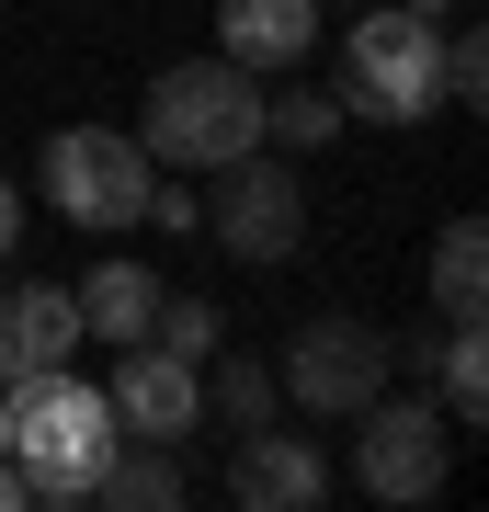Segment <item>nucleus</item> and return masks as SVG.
<instances>
[{
  "label": "nucleus",
  "instance_id": "obj_1",
  "mask_svg": "<svg viewBox=\"0 0 489 512\" xmlns=\"http://www.w3.org/2000/svg\"><path fill=\"white\" fill-rule=\"evenodd\" d=\"M137 148H148V171H182V183L228 171L239 148H262V69H239L228 46L217 57H171V69L148 80Z\"/></svg>",
  "mask_w": 489,
  "mask_h": 512
},
{
  "label": "nucleus",
  "instance_id": "obj_2",
  "mask_svg": "<svg viewBox=\"0 0 489 512\" xmlns=\"http://www.w3.org/2000/svg\"><path fill=\"white\" fill-rule=\"evenodd\" d=\"M114 399L103 387H80L69 365L46 376H0V456L23 467V490L35 501H91V478L114 467Z\"/></svg>",
  "mask_w": 489,
  "mask_h": 512
},
{
  "label": "nucleus",
  "instance_id": "obj_3",
  "mask_svg": "<svg viewBox=\"0 0 489 512\" xmlns=\"http://www.w3.org/2000/svg\"><path fill=\"white\" fill-rule=\"evenodd\" d=\"M330 92H342V114H364V126H421V114H444V23L399 12V0L353 12Z\"/></svg>",
  "mask_w": 489,
  "mask_h": 512
},
{
  "label": "nucleus",
  "instance_id": "obj_4",
  "mask_svg": "<svg viewBox=\"0 0 489 512\" xmlns=\"http://www.w3.org/2000/svg\"><path fill=\"white\" fill-rule=\"evenodd\" d=\"M46 205L69 228H91V239L137 228L148 217V148L126 126H57L46 137Z\"/></svg>",
  "mask_w": 489,
  "mask_h": 512
},
{
  "label": "nucleus",
  "instance_id": "obj_5",
  "mask_svg": "<svg viewBox=\"0 0 489 512\" xmlns=\"http://www.w3.org/2000/svg\"><path fill=\"white\" fill-rule=\"evenodd\" d=\"M387 365H399V342H387L376 319H342V308H319V319L285 342L273 387H285V399L308 410V421H353V410L387 387Z\"/></svg>",
  "mask_w": 489,
  "mask_h": 512
},
{
  "label": "nucleus",
  "instance_id": "obj_6",
  "mask_svg": "<svg viewBox=\"0 0 489 512\" xmlns=\"http://www.w3.org/2000/svg\"><path fill=\"white\" fill-rule=\"evenodd\" d=\"M205 228H217L228 262H285L296 239H308V183H296V160H262V148H239L228 171H205Z\"/></svg>",
  "mask_w": 489,
  "mask_h": 512
},
{
  "label": "nucleus",
  "instance_id": "obj_7",
  "mask_svg": "<svg viewBox=\"0 0 489 512\" xmlns=\"http://www.w3.org/2000/svg\"><path fill=\"white\" fill-rule=\"evenodd\" d=\"M444 456H455V421L433 399H387V387H376V399L353 410V478L376 501H399V512L433 501L444 490Z\"/></svg>",
  "mask_w": 489,
  "mask_h": 512
},
{
  "label": "nucleus",
  "instance_id": "obj_8",
  "mask_svg": "<svg viewBox=\"0 0 489 512\" xmlns=\"http://www.w3.org/2000/svg\"><path fill=\"white\" fill-rule=\"evenodd\" d=\"M114 433L126 444H182L205 421V365H182V353H160V342H126V365H114Z\"/></svg>",
  "mask_w": 489,
  "mask_h": 512
},
{
  "label": "nucleus",
  "instance_id": "obj_9",
  "mask_svg": "<svg viewBox=\"0 0 489 512\" xmlns=\"http://www.w3.org/2000/svg\"><path fill=\"white\" fill-rule=\"evenodd\" d=\"M228 490H239V512H308V501H330V456L308 433H285V421H251Z\"/></svg>",
  "mask_w": 489,
  "mask_h": 512
},
{
  "label": "nucleus",
  "instance_id": "obj_10",
  "mask_svg": "<svg viewBox=\"0 0 489 512\" xmlns=\"http://www.w3.org/2000/svg\"><path fill=\"white\" fill-rule=\"evenodd\" d=\"M80 353V296L69 285H23L0 296V376H46Z\"/></svg>",
  "mask_w": 489,
  "mask_h": 512
},
{
  "label": "nucleus",
  "instance_id": "obj_11",
  "mask_svg": "<svg viewBox=\"0 0 489 512\" xmlns=\"http://www.w3.org/2000/svg\"><path fill=\"white\" fill-rule=\"evenodd\" d=\"M217 46L239 69H296L319 46V0H217Z\"/></svg>",
  "mask_w": 489,
  "mask_h": 512
},
{
  "label": "nucleus",
  "instance_id": "obj_12",
  "mask_svg": "<svg viewBox=\"0 0 489 512\" xmlns=\"http://www.w3.org/2000/svg\"><path fill=\"white\" fill-rule=\"evenodd\" d=\"M69 296H80V342H114V353L148 342V319H160V274H148V262H126V251L91 262Z\"/></svg>",
  "mask_w": 489,
  "mask_h": 512
},
{
  "label": "nucleus",
  "instance_id": "obj_13",
  "mask_svg": "<svg viewBox=\"0 0 489 512\" xmlns=\"http://www.w3.org/2000/svg\"><path fill=\"white\" fill-rule=\"evenodd\" d=\"M478 308H489V228L455 217L444 251H433V319L444 330H478Z\"/></svg>",
  "mask_w": 489,
  "mask_h": 512
},
{
  "label": "nucleus",
  "instance_id": "obj_14",
  "mask_svg": "<svg viewBox=\"0 0 489 512\" xmlns=\"http://www.w3.org/2000/svg\"><path fill=\"white\" fill-rule=\"evenodd\" d=\"M91 501H114V512H182V456L171 444H114V467L91 478Z\"/></svg>",
  "mask_w": 489,
  "mask_h": 512
},
{
  "label": "nucleus",
  "instance_id": "obj_15",
  "mask_svg": "<svg viewBox=\"0 0 489 512\" xmlns=\"http://www.w3.org/2000/svg\"><path fill=\"white\" fill-rule=\"evenodd\" d=\"M353 114L342 92H319V80H285V92H262V148H330Z\"/></svg>",
  "mask_w": 489,
  "mask_h": 512
},
{
  "label": "nucleus",
  "instance_id": "obj_16",
  "mask_svg": "<svg viewBox=\"0 0 489 512\" xmlns=\"http://www.w3.org/2000/svg\"><path fill=\"white\" fill-rule=\"evenodd\" d=\"M205 365H217V353H205ZM205 410L251 433V421H273V410H285V387H273V365H262V353H228V365H217V387H205Z\"/></svg>",
  "mask_w": 489,
  "mask_h": 512
},
{
  "label": "nucleus",
  "instance_id": "obj_17",
  "mask_svg": "<svg viewBox=\"0 0 489 512\" xmlns=\"http://www.w3.org/2000/svg\"><path fill=\"white\" fill-rule=\"evenodd\" d=\"M433 410H444V421H478V410H489V353H478V330H444V353H433Z\"/></svg>",
  "mask_w": 489,
  "mask_h": 512
},
{
  "label": "nucleus",
  "instance_id": "obj_18",
  "mask_svg": "<svg viewBox=\"0 0 489 512\" xmlns=\"http://www.w3.org/2000/svg\"><path fill=\"white\" fill-rule=\"evenodd\" d=\"M148 342H160V353H182V365H205V353L228 342V319L205 308V296H160V319H148Z\"/></svg>",
  "mask_w": 489,
  "mask_h": 512
},
{
  "label": "nucleus",
  "instance_id": "obj_19",
  "mask_svg": "<svg viewBox=\"0 0 489 512\" xmlns=\"http://www.w3.org/2000/svg\"><path fill=\"white\" fill-rule=\"evenodd\" d=\"M478 92H489V35L455 23V35H444V103H478Z\"/></svg>",
  "mask_w": 489,
  "mask_h": 512
},
{
  "label": "nucleus",
  "instance_id": "obj_20",
  "mask_svg": "<svg viewBox=\"0 0 489 512\" xmlns=\"http://www.w3.org/2000/svg\"><path fill=\"white\" fill-rule=\"evenodd\" d=\"M148 217H160V228H194V217H205V205H194V194H182V183H148Z\"/></svg>",
  "mask_w": 489,
  "mask_h": 512
},
{
  "label": "nucleus",
  "instance_id": "obj_21",
  "mask_svg": "<svg viewBox=\"0 0 489 512\" xmlns=\"http://www.w3.org/2000/svg\"><path fill=\"white\" fill-rule=\"evenodd\" d=\"M12 239H23V194L0 183V262H12Z\"/></svg>",
  "mask_w": 489,
  "mask_h": 512
},
{
  "label": "nucleus",
  "instance_id": "obj_22",
  "mask_svg": "<svg viewBox=\"0 0 489 512\" xmlns=\"http://www.w3.org/2000/svg\"><path fill=\"white\" fill-rule=\"evenodd\" d=\"M23 501H35V490H23V467L0 456V512H23Z\"/></svg>",
  "mask_w": 489,
  "mask_h": 512
},
{
  "label": "nucleus",
  "instance_id": "obj_23",
  "mask_svg": "<svg viewBox=\"0 0 489 512\" xmlns=\"http://www.w3.org/2000/svg\"><path fill=\"white\" fill-rule=\"evenodd\" d=\"M399 12H421V23H455V0H399Z\"/></svg>",
  "mask_w": 489,
  "mask_h": 512
}]
</instances>
